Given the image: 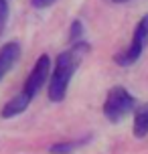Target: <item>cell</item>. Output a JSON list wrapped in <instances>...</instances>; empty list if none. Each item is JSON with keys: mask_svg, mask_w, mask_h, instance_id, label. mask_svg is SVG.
I'll return each mask as SVG.
<instances>
[{"mask_svg": "<svg viewBox=\"0 0 148 154\" xmlns=\"http://www.w3.org/2000/svg\"><path fill=\"white\" fill-rule=\"evenodd\" d=\"M87 53H89V45L83 38H79L55 59L53 75H49V100L53 103H59L65 100L73 73L77 71V67L81 65Z\"/></svg>", "mask_w": 148, "mask_h": 154, "instance_id": "cell-1", "label": "cell"}, {"mask_svg": "<svg viewBox=\"0 0 148 154\" xmlns=\"http://www.w3.org/2000/svg\"><path fill=\"white\" fill-rule=\"evenodd\" d=\"M134 106H136V100L126 87H112L103 101V116L112 124H118L128 114H132Z\"/></svg>", "mask_w": 148, "mask_h": 154, "instance_id": "cell-2", "label": "cell"}, {"mask_svg": "<svg viewBox=\"0 0 148 154\" xmlns=\"http://www.w3.org/2000/svg\"><path fill=\"white\" fill-rule=\"evenodd\" d=\"M49 75H51V57H49V55H41L39 59H37V63L32 65L26 81H24L23 91L26 93V95L35 97V95L43 89V85L49 81Z\"/></svg>", "mask_w": 148, "mask_h": 154, "instance_id": "cell-3", "label": "cell"}, {"mask_svg": "<svg viewBox=\"0 0 148 154\" xmlns=\"http://www.w3.org/2000/svg\"><path fill=\"white\" fill-rule=\"evenodd\" d=\"M18 57H20V45L16 41H10L0 49V79L14 67Z\"/></svg>", "mask_w": 148, "mask_h": 154, "instance_id": "cell-4", "label": "cell"}, {"mask_svg": "<svg viewBox=\"0 0 148 154\" xmlns=\"http://www.w3.org/2000/svg\"><path fill=\"white\" fill-rule=\"evenodd\" d=\"M31 95H26L24 91H20V93H16L14 97H10V100L4 103V108H2V112H0V116L2 118H14V116H18V114H23L24 109L29 108V103H31Z\"/></svg>", "mask_w": 148, "mask_h": 154, "instance_id": "cell-5", "label": "cell"}, {"mask_svg": "<svg viewBox=\"0 0 148 154\" xmlns=\"http://www.w3.org/2000/svg\"><path fill=\"white\" fill-rule=\"evenodd\" d=\"M142 51H144V47H142L140 43H136V41L132 38L130 47H128V49H124L122 53H118L116 57H114V61H116L120 67H130V65H134V63L140 59Z\"/></svg>", "mask_w": 148, "mask_h": 154, "instance_id": "cell-6", "label": "cell"}, {"mask_svg": "<svg viewBox=\"0 0 148 154\" xmlns=\"http://www.w3.org/2000/svg\"><path fill=\"white\" fill-rule=\"evenodd\" d=\"M132 134L136 138L148 136V103L140 106L134 114V124H132Z\"/></svg>", "mask_w": 148, "mask_h": 154, "instance_id": "cell-7", "label": "cell"}, {"mask_svg": "<svg viewBox=\"0 0 148 154\" xmlns=\"http://www.w3.org/2000/svg\"><path fill=\"white\" fill-rule=\"evenodd\" d=\"M132 38L136 41V43H140L142 47H146V45H148V14H146V16H142L140 20H138L136 29H134Z\"/></svg>", "mask_w": 148, "mask_h": 154, "instance_id": "cell-8", "label": "cell"}, {"mask_svg": "<svg viewBox=\"0 0 148 154\" xmlns=\"http://www.w3.org/2000/svg\"><path fill=\"white\" fill-rule=\"evenodd\" d=\"M87 140H79V142H59V144H53L51 146V154H69L71 150H75L77 146H81Z\"/></svg>", "mask_w": 148, "mask_h": 154, "instance_id": "cell-9", "label": "cell"}, {"mask_svg": "<svg viewBox=\"0 0 148 154\" xmlns=\"http://www.w3.org/2000/svg\"><path fill=\"white\" fill-rule=\"evenodd\" d=\"M81 35H83V24H81V20H73V24H71V29H69V41L75 43V41L81 38Z\"/></svg>", "mask_w": 148, "mask_h": 154, "instance_id": "cell-10", "label": "cell"}, {"mask_svg": "<svg viewBox=\"0 0 148 154\" xmlns=\"http://www.w3.org/2000/svg\"><path fill=\"white\" fill-rule=\"evenodd\" d=\"M6 23H8V2L6 0H0V37L6 29Z\"/></svg>", "mask_w": 148, "mask_h": 154, "instance_id": "cell-11", "label": "cell"}, {"mask_svg": "<svg viewBox=\"0 0 148 154\" xmlns=\"http://www.w3.org/2000/svg\"><path fill=\"white\" fill-rule=\"evenodd\" d=\"M53 2H57V0H31V4L35 8H47V6H51Z\"/></svg>", "mask_w": 148, "mask_h": 154, "instance_id": "cell-12", "label": "cell"}, {"mask_svg": "<svg viewBox=\"0 0 148 154\" xmlns=\"http://www.w3.org/2000/svg\"><path fill=\"white\" fill-rule=\"evenodd\" d=\"M112 2H118V4H122V2H130V0H112Z\"/></svg>", "mask_w": 148, "mask_h": 154, "instance_id": "cell-13", "label": "cell"}]
</instances>
